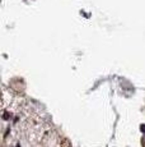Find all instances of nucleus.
<instances>
[{"label": "nucleus", "mask_w": 145, "mask_h": 147, "mask_svg": "<svg viewBox=\"0 0 145 147\" xmlns=\"http://www.w3.org/2000/svg\"><path fill=\"white\" fill-rule=\"evenodd\" d=\"M141 146L145 147V132H144V136L141 137Z\"/></svg>", "instance_id": "f257e3e1"}]
</instances>
